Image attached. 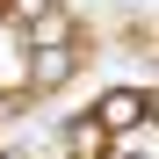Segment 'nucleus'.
Segmentation results:
<instances>
[{
  "mask_svg": "<svg viewBox=\"0 0 159 159\" xmlns=\"http://www.w3.org/2000/svg\"><path fill=\"white\" fill-rule=\"evenodd\" d=\"M94 123L109 130V138H130V130L152 123V94H138V87H109V94L94 101Z\"/></svg>",
  "mask_w": 159,
  "mask_h": 159,
  "instance_id": "f257e3e1",
  "label": "nucleus"
},
{
  "mask_svg": "<svg viewBox=\"0 0 159 159\" xmlns=\"http://www.w3.org/2000/svg\"><path fill=\"white\" fill-rule=\"evenodd\" d=\"M80 58H87L80 43H51V51H29V87H36V94H58L65 80L80 72Z\"/></svg>",
  "mask_w": 159,
  "mask_h": 159,
  "instance_id": "f03ea898",
  "label": "nucleus"
},
{
  "mask_svg": "<svg viewBox=\"0 0 159 159\" xmlns=\"http://www.w3.org/2000/svg\"><path fill=\"white\" fill-rule=\"evenodd\" d=\"M51 43H80V22H72V7H58V0H43V7L29 15V51H51Z\"/></svg>",
  "mask_w": 159,
  "mask_h": 159,
  "instance_id": "7ed1b4c3",
  "label": "nucleus"
},
{
  "mask_svg": "<svg viewBox=\"0 0 159 159\" xmlns=\"http://www.w3.org/2000/svg\"><path fill=\"white\" fill-rule=\"evenodd\" d=\"M65 145H72V159H101V152H109L116 138H109V130H101L94 116H72V130H65Z\"/></svg>",
  "mask_w": 159,
  "mask_h": 159,
  "instance_id": "20e7f679",
  "label": "nucleus"
},
{
  "mask_svg": "<svg viewBox=\"0 0 159 159\" xmlns=\"http://www.w3.org/2000/svg\"><path fill=\"white\" fill-rule=\"evenodd\" d=\"M0 15H7V0H0Z\"/></svg>",
  "mask_w": 159,
  "mask_h": 159,
  "instance_id": "39448f33",
  "label": "nucleus"
}]
</instances>
